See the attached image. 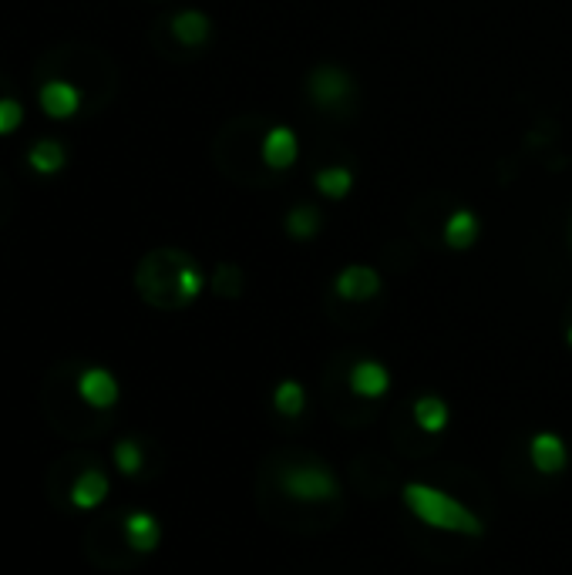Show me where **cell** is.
I'll list each match as a JSON object with an SVG mask.
<instances>
[{
    "mask_svg": "<svg viewBox=\"0 0 572 575\" xmlns=\"http://www.w3.org/2000/svg\"><path fill=\"white\" fill-rule=\"evenodd\" d=\"M209 17L199 14V11H182L172 17V34L179 44H186V48H199L202 41L209 37Z\"/></svg>",
    "mask_w": 572,
    "mask_h": 575,
    "instance_id": "15",
    "label": "cell"
},
{
    "mask_svg": "<svg viewBox=\"0 0 572 575\" xmlns=\"http://www.w3.org/2000/svg\"><path fill=\"white\" fill-rule=\"evenodd\" d=\"M239 290H243V273H239L236 266H219L216 270V293L239 296Z\"/></svg>",
    "mask_w": 572,
    "mask_h": 575,
    "instance_id": "23",
    "label": "cell"
},
{
    "mask_svg": "<svg viewBox=\"0 0 572 575\" xmlns=\"http://www.w3.org/2000/svg\"><path fill=\"white\" fill-rule=\"evenodd\" d=\"M350 387H354V394L374 401V397L387 394V387H391V374H387V367L377 364V360H361V364L350 370Z\"/></svg>",
    "mask_w": 572,
    "mask_h": 575,
    "instance_id": "11",
    "label": "cell"
},
{
    "mask_svg": "<svg viewBox=\"0 0 572 575\" xmlns=\"http://www.w3.org/2000/svg\"><path fill=\"white\" fill-rule=\"evenodd\" d=\"M34 78L41 81H68L81 91V98L98 101V88L115 85V71L108 58L88 44H61V48L44 51L34 64Z\"/></svg>",
    "mask_w": 572,
    "mask_h": 575,
    "instance_id": "2",
    "label": "cell"
},
{
    "mask_svg": "<svg viewBox=\"0 0 572 575\" xmlns=\"http://www.w3.org/2000/svg\"><path fill=\"white\" fill-rule=\"evenodd\" d=\"M529 458H532V468L542 471V475H559L569 461V451H566V444H562L559 434L542 431V434H535L532 444H529Z\"/></svg>",
    "mask_w": 572,
    "mask_h": 575,
    "instance_id": "7",
    "label": "cell"
},
{
    "mask_svg": "<svg viewBox=\"0 0 572 575\" xmlns=\"http://www.w3.org/2000/svg\"><path fill=\"white\" fill-rule=\"evenodd\" d=\"M273 407L283 417H300L303 407H307V391H303L300 380H283V384L273 391Z\"/></svg>",
    "mask_w": 572,
    "mask_h": 575,
    "instance_id": "18",
    "label": "cell"
},
{
    "mask_svg": "<svg viewBox=\"0 0 572 575\" xmlns=\"http://www.w3.org/2000/svg\"><path fill=\"white\" fill-rule=\"evenodd\" d=\"M411 414H414V424H418L421 431H428V434H441L448 428V404L435 394L418 397Z\"/></svg>",
    "mask_w": 572,
    "mask_h": 575,
    "instance_id": "14",
    "label": "cell"
},
{
    "mask_svg": "<svg viewBox=\"0 0 572 575\" xmlns=\"http://www.w3.org/2000/svg\"><path fill=\"white\" fill-rule=\"evenodd\" d=\"M14 206H17L14 185H11V179H7L4 172H0V226H4V222L14 216Z\"/></svg>",
    "mask_w": 572,
    "mask_h": 575,
    "instance_id": "24",
    "label": "cell"
},
{
    "mask_svg": "<svg viewBox=\"0 0 572 575\" xmlns=\"http://www.w3.org/2000/svg\"><path fill=\"white\" fill-rule=\"evenodd\" d=\"M404 505L411 508L414 518H421L424 525L438 528V532H451V535H468V539H478L485 532L482 518H478L472 508L461 505L458 498L445 495V491L421 485V481H411L401 491Z\"/></svg>",
    "mask_w": 572,
    "mask_h": 575,
    "instance_id": "3",
    "label": "cell"
},
{
    "mask_svg": "<svg viewBox=\"0 0 572 575\" xmlns=\"http://www.w3.org/2000/svg\"><path fill=\"white\" fill-rule=\"evenodd\" d=\"M27 162H31L34 172H58L64 169V145L54 142V138H41V142H34V148L27 152Z\"/></svg>",
    "mask_w": 572,
    "mask_h": 575,
    "instance_id": "17",
    "label": "cell"
},
{
    "mask_svg": "<svg viewBox=\"0 0 572 575\" xmlns=\"http://www.w3.org/2000/svg\"><path fill=\"white\" fill-rule=\"evenodd\" d=\"M478 239V219H475V212H468V209H461L455 212V216L448 219V226H445V243L451 249H468Z\"/></svg>",
    "mask_w": 572,
    "mask_h": 575,
    "instance_id": "16",
    "label": "cell"
},
{
    "mask_svg": "<svg viewBox=\"0 0 572 575\" xmlns=\"http://www.w3.org/2000/svg\"><path fill=\"white\" fill-rule=\"evenodd\" d=\"M112 458H115V468L122 471L125 478H135L138 471H142L145 465V454H142V444L132 441V438H122L115 444V451H112Z\"/></svg>",
    "mask_w": 572,
    "mask_h": 575,
    "instance_id": "19",
    "label": "cell"
},
{
    "mask_svg": "<svg viewBox=\"0 0 572 575\" xmlns=\"http://www.w3.org/2000/svg\"><path fill=\"white\" fill-rule=\"evenodd\" d=\"M125 542L132 545V552H142V555L155 552L162 542L159 518L149 515V512H132L125 518Z\"/></svg>",
    "mask_w": 572,
    "mask_h": 575,
    "instance_id": "9",
    "label": "cell"
},
{
    "mask_svg": "<svg viewBox=\"0 0 572 575\" xmlns=\"http://www.w3.org/2000/svg\"><path fill=\"white\" fill-rule=\"evenodd\" d=\"M566 340H569V347H572V327H569V333H566Z\"/></svg>",
    "mask_w": 572,
    "mask_h": 575,
    "instance_id": "26",
    "label": "cell"
},
{
    "mask_svg": "<svg viewBox=\"0 0 572 575\" xmlns=\"http://www.w3.org/2000/svg\"><path fill=\"white\" fill-rule=\"evenodd\" d=\"M280 488L286 498L307 502V505H324V502H337L340 498V485H337L334 471L317 465V461H300V465L283 468Z\"/></svg>",
    "mask_w": 572,
    "mask_h": 575,
    "instance_id": "4",
    "label": "cell"
},
{
    "mask_svg": "<svg viewBox=\"0 0 572 575\" xmlns=\"http://www.w3.org/2000/svg\"><path fill=\"white\" fill-rule=\"evenodd\" d=\"M138 290L155 306H186L202 293L199 266L175 249H155L138 266Z\"/></svg>",
    "mask_w": 572,
    "mask_h": 575,
    "instance_id": "1",
    "label": "cell"
},
{
    "mask_svg": "<svg viewBox=\"0 0 572 575\" xmlns=\"http://www.w3.org/2000/svg\"><path fill=\"white\" fill-rule=\"evenodd\" d=\"M78 397L95 411H108L118 404V380L105 367H85L78 374Z\"/></svg>",
    "mask_w": 572,
    "mask_h": 575,
    "instance_id": "5",
    "label": "cell"
},
{
    "mask_svg": "<svg viewBox=\"0 0 572 575\" xmlns=\"http://www.w3.org/2000/svg\"><path fill=\"white\" fill-rule=\"evenodd\" d=\"M334 290L337 296H344V300H371V296L381 290V276H377L371 266H347V270H340Z\"/></svg>",
    "mask_w": 572,
    "mask_h": 575,
    "instance_id": "10",
    "label": "cell"
},
{
    "mask_svg": "<svg viewBox=\"0 0 572 575\" xmlns=\"http://www.w3.org/2000/svg\"><path fill=\"white\" fill-rule=\"evenodd\" d=\"M11 95V81L4 78V74H0V98H7Z\"/></svg>",
    "mask_w": 572,
    "mask_h": 575,
    "instance_id": "25",
    "label": "cell"
},
{
    "mask_svg": "<svg viewBox=\"0 0 572 575\" xmlns=\"http://www.w3.org/2000/svg\"><path fill=\"white\" fill-rule=\"evenodd\" d=\"M286 229H290V236H297V239H310L320 229V212L313 206H297L290 216H286Z\"/></svg>",
    "mask_w": 572,
    "mask_h": 575,
    "instance_id": "21",
    "label": "cell"
},
{
    "mask_svg": "<svg viewBox=\"0 0 572 575\" xmlns=\"http://www.w3.org/2000/svg\"><path fill=\"white\" fill-rule=\"evenodd\" d=\"M38 101L44 108V115L51 118H71L78 115L81 108V91L75 85H68V81H44L41 91H38Z\"/></svg>",
    "mask_w": 572,
    "mask_h": 575,
    "instance_id": "8",
    "label": "cell"
},
{
    "mask_svg": "<svg viewBox=\"0 0 572 575\" xmlns=\"http://www.w3.org/2000/svg\"><path fill=\"white\" fill-rule=\"evenodd\" d=\"M108 491H112V485H108V478L101 475V471H95V468L81 471L75 478V485H71V505L81 508V512H91V508H98L105 502Z\"/></svg>",
    "mask_w": 572,
    "mask_h": 575,
    "instance_id": "12",
    "label": "cell"
},
{
    "mask_svg": "<svg viewBox=\"0 0 572 575\" xmlns=\"http://www.w3.org/2000/svg\"><path fill=\"white\" fill-rule=\"evenodd\" d=\"M297 152L300 145L290 128H273L263 142V162L270 165V169H290V165L297 162Z\"/></svg>",
    "mask_w": 572,
    "mask_h": 575,
    "instance_id": "13",
    "label": "cell"
},
{
    "mask_svg": "<svg viewBox=\"0 0 572 575\" xmlns=\"http://www.w3.org/2000/svg\"><path fill=\"white\" fill-rule=\"evenodd\" d=\"M354 185V175L350 169H320L317 172V189L324 192L327 199H344Z\"/></svg>",
    "mask_w": 572,
    "mask_h": 575,
    "instance_id": "20",
    "label": "cell"
},
{
    "mask_svg": "<svg viewBox=\"0 0 572 575\" xmlns=\"http://www.w3.org/2000/svg\"><path fill=\"white\" fill-rule=\"evenodd\" d=\"M307 88H310V98L317 101V105H337V101H344L350 91H354L350 78L340 68H334V64H324V68L313 71Z\"/></svg>",
    "mask_w": 572,
    "mask_h": 575,
    "instance_id": "6",
    "label": "cell"
},
{
    "mask_svg": "<svg viewBox=\"0 0 572 575\" xmlns=\"http://www.w3.org/2000/svg\"><path fill=\"white\" fill-rule=\"evenodd\" d=\"M24 122V108L14 95L0 98V135H11L17 125Z\"/></svg>",
    "mask_w": 572,
    "mask_h": 575,
    "instance_id": "22",
    "label": "cell"
}]
</instances>
